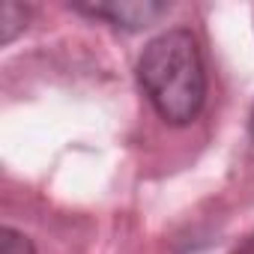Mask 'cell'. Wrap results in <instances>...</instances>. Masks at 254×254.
<instances>
[{
    "mask_svg": "<svg viewBox=\"0 0 254 254\" xmlns=\"http://www.w3.org/2000/svg\"><path fill=\"white\" fill-rule=\"evenodd\" d=\"M138 81L162 120L174 126L191 123L206 99V72L197 39L189 30H165L150 39L138 60Z\"/></svg>",
    "mask_w": 254,
    "mask_h": 254,
    "instance_id": "6da1fadb",
    "label": "cell"
},
{
    "mask_svg": "<svg viewBox=\"0 0 254 254\" xmlns=\"http://www.w3.org/2000/svg\"><path fill=\"white\" fill-rule=\"evenodd\" d=\"M78 12L84 15H93V18H102L114 27H123V30H144L150 24H156L171 6L168 3H150V0H111V3H81L75 6Z\"/></svg>",
    "mask_w": 254,
    "mask_h": 254,
    "instance_id": "7a4b0ae2",
    "label": "cell"
},
{
    "mask_svg": "<svg viewBox=\"0 0 254 254\" xmlns=\"http://www.w3.org/2000/svg\"><path fill=\"white\" fill-rule=\"evenodd\" d=\"M27 27V9L24 6H18V3H12V0H6L3 3V9H0V39L3 42H12L15 39V33H21Z\"/></svg>",
    "mask_w": 254,
    "mask_h": 254,
    "instance_id": "3957f363",
    "label": "cell"
},
{
    "mask_svg": "<svg viewBox=\"0 0 254 254\" xmlns=\"http://www.w3.org/2000/svg\"><path fill=\"white\" fill-rule=\"evenodd\" d=\"M0 254H36V248L21 230L3 227L0 230Z\"/></svg>",
    "mask_w": 254,
    "mask_h": 254,
    "instance_id": "277c9868",
    "label": "cell"
},
{
    "mask_svg": "<svg viewBox=\"0 0 254 254\" xmlns=\"http://www.w3.org/2000/svg\"><path fill=\"white\" fill-rule=\"evenodd\" d=\"M230 254H254V236H248L245 242H239V245H236Z\"/></svg>",
    "mask_w": 254,
    "mask_h": 254,
    "instance_id": "5b68a950",
    "label": "cell"
},
{
    "mask_svg": "<svg viewBox=\"0 0 254 254\" xmlns=\"http://www.w3.org/2000/svg\"><path fill=\"white\" fill-rule=\"evenodd\" d=\"M248 126H251V138H254V111H251V123Z\"/></svg>",
    "mask_w": 254,
    "mask_h": 254,
    "instance_id": "8992f818",
    "label": "cell"
}]
</instances>
